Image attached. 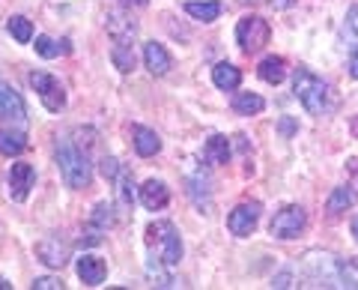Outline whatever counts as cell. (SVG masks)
I'll return each instance as SVG.
<instances>
[{
    "mask_svg": "<svg viewBox=\"0 0 358 290\" xmlns=\"http://www.w3.org/2000/svg\"><path fill=\"white\" fill-rule=\"evenodd\" d=\"M54 159H57L60 177L69 188L90 186V180H93V165H90V156L84 147H78L75 141H60L57 150H54Z\"/></svg>",
    "mask_w": 358,
    "mask_h": 290,
    "instance_id": "cell-1",
    "label": "cell"
},
{
    "mask_svg": "<svg viewBox=\"0 0 358 290\" xmlns=\"http://www.w3.org/2000/svg\"><path fill=\"white\" fill-rule=\"evenodd\" d=\"M293 93L301 105H305V111H310V114H329V111L334 108V96H331V87L322 81V78H317L313 72L308 69H296L293 75Z\"/></svg>",
    "mask_w": 358,
    "mask_h": 290,
    "instance_id": "cell-2",
    "label": "cell"
},
{
    "mask_svg": "<svg viewBox=\"0 0 358 290\" xmlns=\"http://www.w3.org/2000/svg\"><path fill=\"white\" fill-rule=\"evenodd\" d=\"M147 245L155 251V258H162L167 266H176L182 261V242H179V233L171 221H150Z\"/></svg>",
    "mask_w": 358,
    "mask_h": 290,
    "instance_id": "cell-3",
    "label": "cell"
},
{
    "mask_svg": "<svg viewBox=\"0 0 358 290\" xmlns=\"http://www.w3.org/2000/svg\"><path fill=\"white\" fill-rule=\"evenodd\" d=\"M268 36H272V30H268V21L260 18V15H245L239 18L236 25V42L245 54H254V51H263L268 46Z\"/></svg>",
    "mask_w": 358,
    "mask_h": 290,
    "instance_id": "cell-4",
    "label": "cell"
},
{
    "mask_svg": "<svg viewBox=\"0 0 358 290\" xmlns=\"http://www.w3.org/2000/svg\"><path fill=\"white\" fill-rule=\"evenodd\" d=\"M308 225V213H305V207H299V204H289L284 207L281 213H275L272 219V225H268V233H272L275 240H296L301 230H305Z\"/></svg>",
    "mask_w": 358,
    "mask_h": 290,
    "instance_id": "cell-5",
    "label": "cell"
},
{
    "mask_svg": "<svg viewBox=\"0 0 358 290\" xmlns=\"http://www.w3.org/2000/svg\"><path fill=\"white\" fill-rule=\"evenodd\" d=\"M30 87L39 93L42 105L48 108L51 114H60V111L66 108V90H63V84L54 75H48V72H30Z\"/></svg>",
    "mask_w": 358,
    "mask_h": 290,
    "instance_id": "cell-6",
    "label": "cell"
},
{
    "mask_svg": "<svg viewBox=\"0 0 358 290\" xmlns=\"http://www.w3.org/2000/svg\"><path fill=\"white\" fill-rule=\"evenodd\" d=\"M301 266H305V275L317 287H338V263H334L331 254L310 251L305 254V263Z\"/></svg>",
    "mask_w": 358,
    "mask_h": 290,
    "instance_id": "cell-7",
    "label": "cell"
},
{
    "mask_svg": "<svg viewBox=\"0 0 358 290\" xmlns=\"http://www.w3.org/2000/svg\"><path fill=\"white\" fill-rule=\"evenodd\" d=\"M260 213H263V207L257 204V200L233 207V213L227 216V230L233 237H251L257 225H260Z\"/></svg>",
    "mask_w": 358,
    "mask_h": 290,
    "instance_id": "cell-8",
    "label": "cell"
},
{
    "mask_svg": "<svg viewBox=\"0 0 358 290\" xmlns=\"http://www.w3.org/2000/svg\"><path fill=\"white\" fill-rule=\"evenodd\" d=\"M69 242H63L57 233H48V237H42L36 242V258L48 266V270H63L66 263H69Z\"/></svg>",
    "mask_w": 358,
    "mask_h": 290,
    "instance_id": "cell-9",
    "label": "cell"
},
{
    "mask_svg": "<svg viewBox=\"0 0 358 290\" xmlns=\"http://www.w3.org/2000/svg\"><path fill=\"white\" fill-rule=\"evenodd\" d=\"M33 183H36V171H33V165L15 162L13 168H9V198H13L15 204H24V200L30 198Z\"/></svg>",
    "mask_w": 358,
    "mask_h": 290,
    "instance_id": "cell-10",
    "label": "cell"
},
{
    "mask_svg": "<svg viewBox=\"0 0 358 290\" xmlns=\"http://www.w3.org/2000/svg\"><path fill=\"white\" fill-rule=\"evenodd\" d=\"M27 117V105L15 87H9L6 81H0V120H15L24 123Z\"/></svg>",
    "mask_w": 358,
    "mask_h": 290,
    "instance_id": "cell-11",
    "label": "cell"
},
{
    "mask_svg": "<svg viewBox=\"0 0 358 290\" xmlns=\"http://www.w3.org/2000/svg\"><path fill=\"white\" fill-rule=\"evenodd\" d=\"M105 25H108L110 36L120 39V42H134V36H138V21L126 13V6H122V9H110Z\"/></svg>",
    "mask_w": 358,
    "mask_h": 290,
    "instance_id": "cell-12",
    "label": "cell"
},
{
    "mask_svg": "<svg viewBox=\"0 0 358 290\" xmlns=\"http://www.w3.org/2000/svg\"><path fill=\"white\" fill-rule=\"evenodd\" d=\"M138 198L150 213H159V209H164L171 204V188H167V183H162V180H147L138 188Z\"/></svg>",
    "mask_w": 358,
    "mask_h": 290,
    "instance_id": "cell-13",
    "label": "cell"
},
{
    "mask_svg": "<svg viewBox=\"0 0 358 290\" xmlns=\"http://www.w3.org/2000/svg\"><path fill=\"white\" fill-rule=\"evenodd\" d=\"M105 275H108V263L102 258H96V254H81L78 258V278L87 287H99L105 282Z\"/></svg>",
    "mask_w": 358,
    "mask_h": 290,
    "instance_id": "cell-14",
    "label": "cell"
},
{
    "mask_svg": "<svg viewBox=\"0 0 358 290\" xmlns=\"http://www.w3.org/2000/svg\"><path fill=\"white\" fill-rule=\"evenodd\" d=\"M143 63H147V69L159 78L171 72V66H173L171 54H167V48L159 46V42H147V46H143Z\"/></svg>",
    "mask_w": 358,
    "mask_h": 290,
    "instance_id": "cell-15",
    "label": "cell"
},
{
    "mask_svg": "<svg viewBox=\"0 0 358 290\" xmlns=\"http://www.w3.org/2000/svg\"><path fill=\"white\" fill-rule=\"evenodd\" d=\"M131 141H134V153L143 156V159H152V156L162 150V138L147 126H134L131 129Z\"/></svg>",
    "mask_w": 358,
    "mask_h": 290,
    "instance_id": "cell-16",
    "label": "cell"
},
{
    "mask_svg": "<svg viewBox=\"0 0 358 290\" xmlns=\"http://www.w3.org/2000/svg\"><path fill=\"white\" fill-rule=\"evenodd\" d=\"M185 13L192 15L194 21H203V25H209V21H215L221 13H224V4H218V0H188L185 4Z\"/></svg>",
    "mask_w": 358,
    "mask_h": 290,
    "instance_id": "cell-17",
    "label": "cell"
},
{
    "mask_svg": "<svg viewBox=\"0 0 358 290\" xmlns=\"http://www.w3.org/2000/svg\"><path fill=\"white\" fill-rule=\"evenodd\" d=\"M212 81H215L218 90H239V84H242V72L236 69L233 63H218L215 69H212Z\"/></svg>",
    "mask_w": 358,
    "mask_h": 290,
    "instance_id": "cell-18",
    "label": "cell"
},
{
    "mask_svg": "<svg viewBox=\"0 0 358 290\" xmlns=\"http://www.w3.org/2000/svg\"><path fill=\"white\" fill-rule=\"evenodd\" d=\"M110 60H114V66L122 72V75H129L134 69V63H138V57H134V42H120L114 39V48H110Z\"/></svg>",
    "mask_w": 358,
    "mask_h": 290,
    "instance_id": "cell-19",
    "label": "cell"
},
{
    "mask_svg": "<svg viewBox=\"0 0 358 290\" xmlns=\"http://www.w3.org/2000/svg\"><path fill=\"white\" fill-rule=\"evenodd\" d=\"M257 72H260V78L266 84H281L287 78V60L272 54V57H266L260 66H257Z\"/></svg>",
    "mask_w": 358,
    "mask_h": 290,
    "instance_id": "cell-20",
    "label": "cell"
},
{
    "mask_svg": "<svg viewBox=\"0 0 358 290\" xmlns=\"http://www.w3.org/2000/svg\"><path fill=\"white\" fill-rule=\"evenodd\" d=\"M27 150V135L15 129H0V153L3 156H21Z\"/></svg>",
    "mask_w": 358,
    "mask_h": 290,
    "instance_id": "cell-21",
    "label": "cell"
},
{
    "mask_svg": "<svg viewBox=\"0 0 358 290\" xmlns=\"http://www.w3.org/2000/svg\"><path fill=\"white\" fill-rule=\"evenodd\" d=\"M203 156H206L212 165H227V162H230V141L224 138V135H212V138L206 141Z\"/></svg>",
    "mask_w": 358,
    "mask_h": 290,
    "instance_id": "cell-22",
    "label": "cell"
},
{
    "mask_svg": "<svg viewBox=\"0 0 358 290\" xmlns=\"http://www.w3.org/2000/svg\"><path fill=\"white\" fill-rule=\"evenodd\" d=\"M36 54L39 57H45V60H54V57H60V54H69L72 51V46H69V39H63V42H57V39H51V36H36Z\"/></svg>",
    "mask_w": 358,
    "mask_h": 290,
    "instance_id": "cell-23",
    "label": "cell"
},
{
    "mask_svg": "<svg viewBox=\"0 0 358 290\" xmlns=\"http://www.w3.org/2000/svg\"><path fill=\"white\" fill-rule=\"evenodd\" d=\"M90 225L99 228V230H108L117 225V207L110 200H102V204L93 207V216H90Z\"/></svg>",
    "mask_w": 358,
    "mask_h": 290,
    "instance_id": "cell-24",
    "label": "cell"
},
{
    "mask_svg": "<svg viewBox=\"0 0 358 290\" xmlns=\"http://www.w3.org/2000/svg\"><path fill=\"white\" fill-rule=\"evenodd\" d=\"M263 108H266V102H263V96H257V93H236L233 96V111L242 114V117L260 114Z\"/></svg>",
    "mask_w": 358,
    "mask_h": 290,
    "instance_id": "cell-25",
    "label": "cell"
},
{
    "mask_svg": "<svg viewBox=\"0 0 358 290\" xmlns=\"http://www.w3.org/2000/svg\"><path fill=\"white\" fill-rule=\"evenodd\" d=\"M355 204V192H352V186H338L334 192L329 195L326 200V209L329 213H343V209H350Z\"/></svg>",
    "mask_w": 358,
    "mask_h": 290,
    "instance_id": "cell-26",
    "label": "cell"
},
{
    "mask_svg": "<svg viewBox=\"0 0 358 290\" xmlns=\"http://www.w3.org/2000/svg\"><path fill=\"white\" fill-rule=\"evenodd\" d=\"M6 30L9 36H13L15 42H21V46H27V42H33V25L24 18V15H13L6 21Z\"/></svg>",
    "mask_w": 358,
    "mask_h": 290,
    "instance_id": "cell-27",
    "label": "cell"
},
{
    "mask_svg": "<svg viewBox=\"0 0 358 290\" xmlns=\"http://www.w3.org/2000/svg\"><path fill=\"white\" fill-rule=\"evenodd\" d=\"M164 266H167V263H164L162 258H155V254H152V258L147 261V275H150L159 287H173V278H171V272H167Z\"/></svg>",
    "mask_w": 358,
    "mask_h": 290,
    "instance_id": "cell-28",
    "label": "cell"
},
{
    "mask_svg": "<svg viewBox=\"0 0 358 290\" xmlns=\"http://www.w3.org/2000/svg\"><path fill=\"white\" fill-rule=\"evenodd\" d=\"M338 287L358 290V261L338 263Z\"/></svg>",
    "mask_w": 358,
    "mask_h": 290,
    "instance_id": "cell-29",
    "label": "cell"
},
{
    "mask_svg": "<svg viewBox=\"0 0 358 290\" xmlns=\"http://www.w3.org/2000/svg\"><path fill=\"white\" fill-rule=\"evenodd\" d=\"M122 171H126V168H122L114 156H105V159H102V177H105V180H117Z\"/></svg>",
    "mask_w": 358,
    "mask_h": 290,
    "instance_id": "cell-30",
    "label": "cell"
},
{
    "mask_svg": "<svg viewBox=\"0 0 358 290\" xmlns=\"http://www.w3.org/2000/svg\"><path fill=\"white\" fill-rule=\"evenodd\" d=\"M120 198H122V204H131L134 200V183H131V177L126 171L120 174Z\"/></svg>",
    "mask_w": 358,
    "mask_h": 290,
    "instance_id": "cell-31",
    "label": "cell"
},
{
    "mask_svg": "<svg viewBox=\"0 0 358 290\" xmlns=\"http://www.w3.org/2000/svg\"><path fill=\"white\" fill-rule=\"evenodd\" d=\"M102 233H105V230H99V228L90 225V228L81 233V240H78V245H81V249H90V245H99V242H102Z\"/></svg>",
    "mask_w": 358,
    "mask_h": 290,
    "instance_id": "cell-32",
    "label": "cell"
},
{
    "mask_svg": "<svg viewBox=\"0 0 358 290\" xmlns=\"http://www.w3.org/2000/svg\"><path fill=\"white\" fill-rule=\"evenodd\" d=\"M63 278H54V275H45V278H36L33 282V290H63Z\"/></svg>",
    "mask_w": 358,
    "mask_h": 290,
    "instance_id": "cell-33",
    "label": "cell"
},
{
    "mask_svg": "<svg viewBox=\"0 0 358 290\" xmlns=\"http://www.w3.org/2000/svg\"><path fill=\"white\" fill-rule=\"evenodd\" d=\"M346 30H350L352 36L358 39V4L350 6V13H346Z\"/></svg>",
    "mask_w": 358,
    "mask_h": 290,
    "instance_id": "cell-34",
    "label": "cell"
},
{
    "mask_svg": "<svg viewBox=\"0 0 358 290\" xmlns=\"http://www.w3.org/2000/svg\"><path fill=\"white\" fill-rule=\"evenodd\" d=\"M263 4L268 6V9H275V13H281V9H289L296 4V0H263Z\"/></svg>",
    "mask_w": 358,
    "mask_h": 290,
    "instance_id": "cell-35",
    "label": "cell"
},
{
    "mask_svg": "<svg viewBox=\"0 0 358 290\" xmlns=\"http://www.w3.org/2000/svg\"><path fill=\"white\" fill-rule=\"evenodd\" d=\"M275 287H293V275H289V272H281V275L275 278Z\"/></svg>",
    "mask_w": 358,
    "mask_h": 290,
    "instance_id": "cell-36",
    "label": "cell"
},
{
    "mask_svg": "<svg viewBox=\"0 0 358 290\" xmlns=\"http://www.w3.org/2000/svg\"><path fill=\"white\" fill-rule=\"evenodd\" d=\"M350 75L358 78V51H352V57H350Z\"/></svg>",
    "mask_w": 358,
    "mask_h": 290,
    "instance_id": "cell-37",
    "label": "cell"
},
{
    "mask_svg": "<svg viewBox=\"0 0 358 290\" xmlns=\"http://www.w3.org/2000/svg\"><path fill=\"white\" fill-rule=\"evenodd\" d=\"M150 0H122V6H134V9H143Z\"/></svg>",
    "mask_w": 358,
    "mask_h": 290,
    "instance_id": "cell-38",
    "label": "cell"
},
{
    "mask_svg": "<svg viewBox=\"0 0 358 290\" xmlns=\"http://www.w3.org/2000/svg\"><path fill=\"white\" fill-rule=\"evenodd\" d=\"M293 129H296V123H293V120H281V132H284V135H289Z\"/></svg>",
    "mask_w": 358,
    "mask_h": 290,
    "instance_id": "cell-39",
    "label": "cell"
},
{
    "mask_svg": "<svg viewBox=\"0 0 358 290\" xmlns=\"http://www.w3.org/2000/svg\"><path fill=\"white\" fill-rule=\"evenodd\" d=\"M352 135H355V138H358V117H355V120H352Z\"/></svg>",
    "mask_w": 358,
    "mask_h": 290,
    "instance_id": "cell-40",
    "label": "cell"
},
{
    "mask_svg": "<svg viewBox=\"0 0 358 290\" xmlns=\"http://www.w3.org/2000/svg\"><path fill=\"white\" fill-rule=\"evenodd\" d=\"M352 237H355V240H358V219H355V221H352Z\"/></svg>",
    "mask_w": 358,
    "mask_h": 290,
    "instance_id": "cell-41",
    "label": "cell"
},
{
    "mask_svg": "<svg viewBox=\"0 0 358 290\" xmlns=\"http://www.w3.org/2000/svg\"><path fill=\"white\" fill-rule=\"evenodd\" d=\"M6 287H13V284H9L6 278H0V290H6Z\"/></svg>",
    "mask_w": 358,
    "mask_h": 290,
    "instance_id": "cell-42",
    "label": "cell"
}]
</instances>
